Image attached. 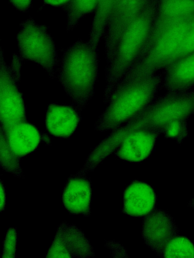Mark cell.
<instances>
[{
    "label": "cell",
    "mask_w": 194,
    "mask_h": 258,
    "mask_svg": "<svg viewBox=\"0 0 194 258\" xmlns=\"http://www.w3.org/2000/svg\"><path fill=\"white\" fill-rule=\"evenodd\" d=\"M4 133L10 149L20 159L34 151L42 140L46 142L45 134L27 121L15 125Z\"/></svg>",
    "instance_id": "14"
},
{
    "label": "cell",
    "mask_w": 194,
    "mask_h": 258,
    "mask_svg": "<svg viewBox=\"0 0 194 258\" xmlns=\"http://www.w3.org/2000/svg\"><path fill=\"white\" fill-rule=\"evenodd\" d=\"M193 52L194 18L178 50L176 62Z\"/></svg>",
    "instance_id": "22"
},
{
    "label": "cell",
    "mask_w": 194,
    "mask_h": 258,
    "mask_svg": "<svg viewBox=\"0 0 194 258\" xmlns=\"http://www.w3.org/2000/svg\"><path fill=\"white\" fill-rule=\"evenodd\" d=\"M193 15L194 0H158L147 45L151 46L174 24Z\"/></svg>",
    "instance_id": "10"
},
{
    "label": "cell",
    "mask_w": 194,
    "mask_h": 258,
    "mask_svg": "<svg viewBox=\"0 0 194 258\" xmlns=\"http://www.w3.org/2000/svg\"><path fill=\"white\" fill-rule=\"evenodd\" d=\"M21 62L15 54L11 64H8L1 48L0 118L1 128L5 133L15 125L27 121L24 100L19 87Z\"/></svg>",
    "instance_id": "6"
},
{
    "label": "cell",
    "mask_w": 194,
    "mask_h": 258,
    "mask_svg": "<svg viewBox=\"0 0 194 258\" xmlns=\"http://www.w3.org/2000/svg\"><path fill=\"white\" fill-rule=\"evenodd\" d=\"M91 187L85 172L80 170L71 175L65 184L62 202L65 208L72 214L89 216L90 214Z\"/></svg>",
    "instance_id": "11"
},
{
    "label": "cell",
    "mask_w": 194,
    "mask_h": 258,
    "mask_svg": "<svg viewBox=\"0 0 194 258\" xmlns=\"http://www.w3.org/2000/svg\"><path fill=\"white\" fill-rule=\"evenodd\" d=\"M157 202L153 187L146 182L135 180L125 189L123 197V212L134 217L150 214Z\"/></svg>",
    "instance_id": "15"
},
{
    "label": "cell",
    "mask_w": 194,
    "mask_h": 258,
    "mask_svg": "<svg viewBox=\"0 0 194 258\" xmlns=\"http://www.w3.org/2000/svg\"><path fill=\"white\" fill-rule=\"evenodd\" d=\"M1 166L7 172L18 177L23 176L20 167V159L16 156L10 149L3 130L1 128Z\"/></svg>",
    "instance_id": "19"
},
{
    "label": "cell",
    "mask_w": 194,
    "mask_h": 258,
    "mask_svg": "<svg viewBox=\"0 0 194 258\" xmlns=\"http://www.w3.org/2000/svg\"><path fill=\"white\" fill-rule=\"evenodd\" d=\"M163 256L164 257H194V244L188 238L176 236L166 245Z\"/></svg>",
    "instance_id": "20"
},
{
    "label": "cell",
    "mask_w": 194,
    "mask_h": 258,
    "mask_svg": "<svg viewBox=\"0 0 194 258\" xmlns=\"http://www.w3.org/2000/svg\"><path fill=\"white\" fill-rule=\"evenodd\" d=\"M99 62L98 46L89 40L79 39L63 51L58 80L71 103L81 110L94 96Z\"/></svg>",
    "instance_id": "1"
},
{
    "label": "cell",
    "mask_w": 194,
    "mask_h": 258,
    "mask_svg": "<svg viewBox=\"0 0 194 258\" xmlns=\"http://www.w3.org/2000/svg\"><path fill=\"white\" fill-rule=\"evenodd\" d=\"M166 92H183L194 87V52L161 72Z\"/></svg>",
    "instance_id": "16"
},
{
    "label": "cell",
    "mask_w": 194,
    "mask_h": 258,
    "mask_svg": "<svg viewBox=\"0 0 194 258\" xmlns=\"http://www.w3.org/2000/svg\"><path fill=\"white\" fill-rule=\"evenodd\" d=\"M71 0H43L45 5L55 7L64 8Z\"/></svg>",
    "instance_id": "25"
},
{
    "label": "cell",
    "mask_w": 194,
    "mask_h": 258,
    "mask_svg": "<svg viewBox=\"0 0 194 258\" xmlns=\"http://www.w3.org/2000/svg\"><path fill=\"white\" fill-rule=\"evenodd\" d=\"M189 206L194 209V198L189 202Z\"/></svg>",
    "instance_id": "27"
},
{
    "label": "cell",
    "mask_w": 194,
    "mask_h": 258,
    "mask_svg": "<svg viewBox=\"0 0 194 258\" xmlns=\"http://www.w3.org/2000/svg\"><path fill=\"white\" fill-rule=\"evenodd\" d=\"M194 113V90L166 93L157 97L131 120L112 131L102 142L114 152L129 134L141 129L160 130L170 121Z\"/></svg>",
    "instance_id": "3"
},
{
    "label": "cell",
    "mask_w": 194,
    "mask_h": 258,
    "mask_svg": "<svg viewBox=\"0 0 194 258\" xmlns=\"http://www.w3.org/2000/svg\"><path fill=\"white\" fill-rule=\"evenodd\" d=\"M99 0H71L64 8L67 12L66 30H72L80 20L95 11Z\"/></svg>",
    "instance_id": "18"
},
{
    "label": "cell",
    "mask_w": 194,
    "mask_h": 258,
    "mask_svg": "<svg viewBox=\"0 0 194 258\" xmlns=\"http://www.w3.org/2000/svg\"><path fill=\"white\" fill-rule=\"evenodd\" d=\"M95 254L84 233L73 225L63 222L58 227L46 257H89Z\"/></svg>",
    "instance_id": "8"
},
{
    "label": "cell",
    "mask_w": 194,
    "mask_h": 258,
    "mask_svg": "<svg viewBox=\"0 0 194 258\" xmlns=\"http://www.w3.org/2000/svg\"><path fill=\"white\" fill-rule=\"evenodd\" d=\"M162 83L160 72L117 89L96 121L95 130L112 131L131 120L157 97Z\"/></svg>",
    "instance_id": "4"
},
{
    "label": "cell",
    "mask_w": 194,
    "mask_h": 258,
    "mask_svg": "<svg viewBox=\"0 0 194 258\" xmlns=\"http://www.w3.org/2000/svg\"><path fill=\"white\" fill-rule=\"evenodd\" d=\"M116 0H99L90 27L89 40L95 45L103 38Z\"/></svg>",
    "instance_id": "17"
},
{
    "label": "cell",
    "mask_w": 194,
    "mask_h": 258,
    "mask_svg": "<svg viewBox=\"0 0 194 258\" xmlns=\"http://www.w3.org/2000/svg\"><path fill=\"white\" fill-rule=\"evenodd\" d=\"M6 192L2 182H1V210L2 211L6 205Z\"/></svg>",
    "instance_id": "26"
},
{
    "label": "cell",
    "mask_w": 194,
    "mask_h": 258,
    "mask_svg": "<svg viewBox=\"0 0 194 258\" xmlns=\"http://www.w3.org/2000/svg\"><path fill=\"white\" fill-rule=\"evenodd\" d=\"M178 229L173 218L165 211L157 210L144 220L141 234L148 246L163 256L169 242L178 235Z\"/></svg>",
    "instance_id": "9"
},
{
    "label": "cell",
    "mask_w": 194,
    "mask_h": 258,
    "mask_svg": "<svg viewBox=\"0 0 194 258\" xmlns=\"http://www.w3.org/2000/svg\"><path fill=\"white\" fill-rule=\"evenodd\" d=\"M158 3V0L149 1L125 30L112 55L106 60L104 103H108L117 87L136 61L153 26Z\"/></svg>",
    "instance_id": "2"
},
{
    "label": "cell",
    "mask_w": 194,
    "mask_h": 258,
    "mask_svg": "<svg viewBox=\"0 0 194 258\" xmlns=\"http://www.w3.org/2000/svg\"><path fill=\"white\" fill-rule=\"evenodd\" d=\"M149 1L116 0L103 37L106 60L112 55L125 30L143 10Z\"/></svg>",
    "instance_id": "7"
},
{
    "label": "cell",
    "mask_w": 194,
    "mask_h": 258,
    "mask_svg": "<svg viewBox=\"0 0 194 258\" xmlns=\"http://www.w3.org/2000/svg\"><path fill=\"white\" fill-rule=\"evenodd\" d=\"M20 26L16 40L20 60L37 63L51 78H55L60 59L48 27L38 24L32 17L22 22Z\"/></svg>",
    "instance_id": "5"
},
{
    "label": "cell",
    "mask_w": 194,
    "mask_h": 258,
    "mask_svg": "<svg viewBox=\"0 0 194 258\" xmlns=\"http://www.w3.org/2000/svg\"><path fill=\"white\" fill-rule=\"evenodd\" d=\"M17 241L16 229L14 228L9 229L4 241L2 257H15Z\"/></svg>",
    "instance_id": "23"
},
{
    "label": "cell",
    "mask_w": 194,
    "mask_h": 258,
    "mask_svg": "<svg viewBox=\"0 0 194 258\" xmlns=\"http://www.w3.org/2000/svg\"><path fill=\"white\" fill-rule=\"evenodd\" d=\"M81 110L70 104H50L46 110L45 125L51 135L62 138L71 136L77 128L81 119Z\"/></svg>",
    "instance_id": "12"
},
{
    "label": "cell",
    "mask_w": 194,
    "mask_h": 258,
    "mask_svg": "<svg viewBox=\"0 0 194 258\" xmlns=\"http://www.w3.org/2000/svg\"><path fill=\"white\" fill-rule=\"evenodd\" d=\"M9 1L16 10L24 13L31 7L32 0H9Z\"/></svg>",
    "instance_id": "24"
},
{
    "label": "cell",
    "mask_w": 194,
    "mask_h": 258,
    "mask_svg": "<svg viewBox=\"0 0 194 258\" xmlns=\"http://www.w3.org/2000/svg\"><path fill=\"white\" fill-rule=\"evenodd\" d=\"M187 118H178L167 123L160 130L161 134L177 143L181 142L187 135Z\"/></svg>",
    "instance_id": "21"
},
{
    "label": "cell",
    "mask_w": 194,
    "mask_h": 258,
    "mask_svg": "<svg viewBox=\"0 0 194 258\" xmlns=\"http://www.w3.org/2000/svg\"><path fill=\"white\" fill-rule=\"evenodd\" d=\"M159 130L144 128L127 135L115 151L119 158L130 162H140L153 152L156 141L161 135Z\"/></svg>",
    "instance_id": "13"
}]
</instances>
